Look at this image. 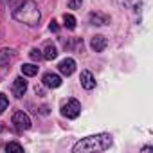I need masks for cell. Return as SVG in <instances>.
<instances>
[{"label": "cell", "mask_w": 153, "mask_h": 153, "mask_svg": "<svg viewBox=\"0 0 153 153\" xmlns=\"http://www.w3.org/2000/svg\"><path fill=\"white\" fill-rule=\"evenodd\" d=\"M83 4V0H67V7L68 9H79Z\"/></svg>", "instance_id": "e0dca14e"}, {"label": "cell", "mask_w": 153, "mask_h": 153, "mask_svg": "<svg viewBox=\"0 0 153 153\" xmlns=\"http://www.w3.org/2000/svg\"><path fill=\"white\" fill-rule=\"evenodd\" d=\"M13 18L16 22H22L25 25H36L42 18L38 4L34 0H22V2L13 9Z\"/></svg>", "instance_id": "7a4b0ae2"}, {"label": "cell", "mask_w": 153, "mask_h": 153, "mask_svg": "<svg viewBox=\"0 0 153 153\" xmlns=\"http://www.w3.org/2000/svg\"><path fill=\"white\" fill-rule=\"evenodd\" d=\"M61 114L67 119H76L81 114V103L78 99H67V103L61 105Z\"/></svg>", "instance_id": "3957f363"}, {"label": "cell", "mask_w": 153, "mask_h": 153, "mask_svg": "<svg viewBox=\"0 0 153 153\" xmlns=\"http://www.w3.org/2000/svg\"><path fill=\"white\" fill-rule=\"evenodd\" d=\"M49 29H51L52 33H56V31H58V24H56L54 20H51V25H49Z\"/></svg>", "instance_id": "d6986e66"}, {"label": "cell", "mask_w": 153, "mask_h": 153, "mask_svg": "<svg viewBox=\"0 0 153 153\" xmlns=\"http://www.w3.org/2000/svg\"><path fill=\"white\" fill-rule=\"evenodd\" d=\"M29 56H31V59H34V61H40V59L43 58L42 51H38V49H33V51L29 52Z\"/></svg>", "instance_id": "ac0fdd59"}, {"label": "cell", "mask_w": 153, "mask_h": 153, "mask_svg": "<svg viewBox=\"0 0 153 153\" xmlns=\"http://www.w3.org/2000/svg\"><path fill=\"white\" fill-rule=\"evenodd\" d=\"M11 90H13V96L15 97H22L25 94V90H27V81L24 78H16L13 81V88Z\"/></svg>", "instance_id": "9c48e42d"}, {"label": "cell", "mask_w": 153, "mask_h": 153, "mask_svg": "<svg viewBox=\"0 0 153 153\" xmlns=\"http://www.w3.org/2000/svg\"><path fill=\"white\" fill-rule=\"evenodd\" d=\"M22 74H24V76H29V78H33V76L38 74V67L33 65V63H24V65H22Z\"/></svg>", "instance_id": "4fadbf2b"}, {"label": "cell", "mask_w": 153, "mask_h": 153, "mask_svg": "<svg viewBox=\"0 0 153 153\" xmlns=\"http://www.w3.org/2000/svg\"><path fill=\"white\" fill-rule=\"evenodd\" d=\"M0 131H4V126H0Z\"/></svg>", "instance_id": "44dd1931"}, {"label": "cell", "mask_w": 153, "mask_h": 153, "mask_svg": "<svg viewBox=\"0 0 153 153\" xmlns=\"http://www.w3.org/2000/svg\"><path fill=\"white\" fill-rule=\"evenodd\" d=\"M106 45H108V40H106L103 34H96V36L90 40V47H92L94 52H103V51L106 49Z\"/></svg>", "instance_id": "8992f818"}, {"label": "cell", "mask_w": 153, "mask_h": 153, "mask_svg": "<svg viewBox=\"0 0 153 153\" xmlns=\"http://www.w3.org/2000/svg\"><path fill=\"white\" fill-rule=\"evenodd\" d=\"M6 151H7V153H11V151H16V153H24V146L13 140V142H7V144H6Z\"/></svg>", "instance_id": "9a60e30c"}, {"label": "cell", "mask_w": 153, "mask_h": 153, "mask_svg": "<svg viewBox=\"0 0 153 153\" xmlns=\"http://www.w3.org/2000/svg\"><path fill=\"white\" fill-rule=\"evenodd\" d=\"M11 0H0V6H6V4H9Z\"/></svg>", "instance_id": "ffe728a7"}, {"label": "cell", "mask_w": 153, "mask_h": 153, "mask_svg": "<svg viewBox=\"0 0 153 153\" xmlns=\"http://www.w3.org/2000/svg\"><path fill=\"white\" fill-rule=\"evenodd\" d=\"M43 85L47 87V88H58L59 85H61V78L58 74H54V72H47L45 76H43Z\"/></svg>", "instance_id": "52a82bcc"}, {"label": "cell", "mask_w": 153, "mask_h": 153, "mask_svg": "<svg viewBox=\"0 0 153 153\" xmlns=\"http://www.w3.org/2000/svg\"><path fill=\"white\" fill-rule=\"evenodd\" d=\"M9 106V99H7V96H4V94H0V114H4V110Z\"/></svg>", "instance_id": "2e32d148"}, {"label": "cell", "mask_w": 153, "mask_h": 153, "mask_svg": "<svg viewBox=\"0 0 153 153\" xmlns=\"http://www.w3.org/2000/svg\"><path fill=\"white\" fill-rule=\"evenodd\" d=\"M15 51L13 49H2V51H0V68H2V67H7L13 59H15Z\"/></svg>", "instance_id": "30bf717a"}, {"label": "cell", "mask_w": 153, "mask_h": 153, "mask_svg": "<svg viewBox=\"0 0 153 153\" xmlns=\"http://www.w3.org/2000/svg\"><path fill=\"white\" fill-rule=\"evenodd\" d=\"M58 68H59V72H61L63 76H72L74 70H76V61H74L72 58H65V59L59 61Z\"/></svg>", "instance_id": "5b68a950"}, {"label": "cell", "mask_w": 153, "mask_h": 153, "mask_svg": "<svg viewBox=\"0 0 153 153\" xmlns=\"http://www.w3.org/2000/svg\"><path fill=\"white\" fill-rule=\"evenodd\" d=\"M13 124L18 128V130H29L31 128V119L27 114L24 112H15L13 114Z\"/></svg>", "instance_id": "277c9868"}, {"label": "cell", "mask_w": 153, "mask_h": 153, "mask_svg": "<svg viewBox=\"0 0 153 153\" xmlns=\"http://www.w3.org/2000/svg\"><path fill=\"white\" fill-rule=\"evenodd\" d=\"M43 59H49V61H52V59H56L58 58V49L52 45V43H45V47H43Z\"/></svg>", "instance_id": "7c38bea8"}, {"label": "cell", "mask_w": 153, "mask_h": 153, "mask_svg": "<svg viewBox=\"0 0 153 153\" xmlns=\"http://www.w3.org/2000/svg\"><path fill=\"white\" fill-rule=\"evenodd\" d=\"M63 22H65V27L68 29V31H74L76 29V18L72 16V15H63Z\"/></svg>", "instance_id": "5bb4252c"}, {"label": "cell", "mask_w": 153, "mask_h": 153, "mask_svg": "<svg viewBox=\"0 0 153 153\" xmlns=\"http://www.w3.org/2000/svg\"><path fill=\"white\" fill-rule=\"evenodd\" d=\"M79 81H81V87L85 90H92L96 87V79H94V76L90 70H83L81 76H79Z\"/></svg>", "instance_id": "ba28073f"}, {"label": "cell", "mask_w": 153, "mask_h": 153, "mask_svg": "<svg viewBox=\"0 0 153 153\" xmlns=\"http://www.w3.org/2000/svg\"><path fill=\"white\" fill-rule=\"evenodd\" d=\"M112 135L110 133H97V135H90L85 137L81 140H78L72 146L74 153H94V151H106L112 146Z\"/></svg>", "instance_id": "6da1fadb"}, {"label": "cell", "mask_w": 153, "mask_h": 153, "mask_svg": "<svg viewBox=\"0 0 153 153\" xmlns=\"http://www.w3.org/2000/svg\"><path fill=\"white\" fill-rule=\"evenodd\" d=\"M90 24L92 25H106L110 22V16L108 15H103V13H90Z\"/></svg>", "instance_id": "8fae6325"}]
</instances>
